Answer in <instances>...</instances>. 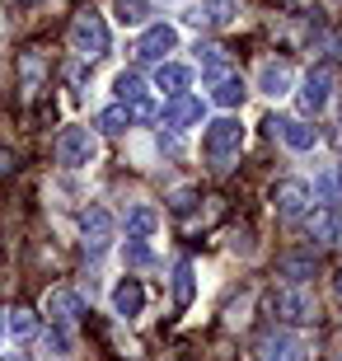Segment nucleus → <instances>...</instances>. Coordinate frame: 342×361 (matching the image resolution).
Segmentation results:
<instances>
[{
	"instance_id": "f257e3e1",
	"label": "nucleus",
	"mask_w": 342,
	"mask_h": 361,
	"mask_svg": "<svg viewBox=\"0 0 342 361\" xmlns=\"http://www.w3.org/2000/svg\"><path fill=\"white\" fill-rule=\"evenodd\" d=\"M71 47H75L85 61H99L108 52V24L94 10H80L75 24H71Z\"/></svg>"
},
{
	"instance_id": "f03ea898",
	"label": "nucleus",
	"mask_w": 342,
	"mask_h": 361,
	"mask_svg": "<svg viewBox=\"0 0 342 361\" xmlns=\"http://www.w3.org/2000/svg\"><path fill=\"white\" fill-rule=\"evenodd\" d=\"M272 314L281 324H314L319 319L314 291H305V286H281V291H272Z\"/></svg>"
},
{
	"instance_id": "7ed1b4c3",
	"label": "nucleus",
	"mask_w": 342,
	"mask_h": 361,
	"mask_svg": "<svg viewBox=\"0 0 342 361\" xmlns=\"http://www.w3.org/2000/svg\"><path fill=\"white\" fill-rule=\"evenodd\" d=\"M239 146H244V122H239V118H221V122H211L207 136H202V150H207V155H211L216 164L230 160V155H239Z\"/></svg>"
},
{
	"instance_id": "20e7f679",
	"label": "nucleus",
	"mask_w": 342,
	"mask_h": 361,
	"mask_svg": "<svg viewBox=\"0 0 342 361\" xmlns=\"http://www.w3.org/2000/svg\"><path fill=\"white\" fill-rule=\"evenodd\" d=\"M56 160L66 164V169H85L94 160V132L90 127H66V132L56 136Z\"/></svg>"
},
{
	"instance_id": "39448f33",
	"label": "nucleus",
	"mask_w": 342,
	"mask_h": 361,
	"mask_svg": "<svg viewBox=\"0 0 342 361\" xmlns=\"http://www.w3.org/2000/svg\"><path fill=\"white\" fill-rule=\"evenodd\" d=\"M47 314H52V329H75L85 319V300L71 286H56V291H47Z\"/></svg>"
},
{
	"instance_id": "423d86ee",
	"label": "nucleus",
	"mask_w": 342,
	"mask_h": 361,
	"mask_svg": "<svg viewBox=\"0 0 342 361\" xmlns=\"http://www.w3.org/2000/svg\"><path fill=\"white\" fill-rule=\"evenodd\" d=\"M329 94H333V75H329V71H310L305 85H300V94H295V104H300L305 118H314V113L329 108Z\"/></svg>"
},
{
	"instance_id": "0eeeda50",
	"label": "nucleus",
	"mask_w": 342,
	"mask_h": 361,
	"mask_svg": "<svg viewBox=\"0 0 342 361\" xmlns=\"http://www.w3.org/2000/svg\"><path fill=\"white\" fill-rule=\"evenodd\" d=\"M80 230H85V249H108L113 244V212L108 207H85L80 212Z\"/></svg>"
},
{
	"instance_id": "6e6552de",
	"label": "nucleus",
	"mask_w": 342,
	"mask_h": 361,
	"mask_svg": "<svg viewBox=\"0 0 342 361\" xmlns=\"http://www.w3.org/2000/svg\"><path fill=\"white\" fill-rule=\"evenodd\" d=\"M173 47H178V28L150 24V28L141 33V42H136V56H141V61H164Z\"/></svg>"
},
{
	"instance_id": "1a4fd4ad",
	"label": "nucleus",
	"mask_w": 342,
	"mask_h": 361,
	"mask_svg": "<svg viewBox=\"0 0 342 361\" xmlns=\"http://www.w3.org/2000/svg\"><path fill=\"white\" fill-rule=\"evenodd\" d=\"M305 202H310V188L300 183V178H281V183L272 188V207L281 221H295V216H305Z\"/></svg>"
},
{
	"instance_id": "9d476101",
	"label": "nucleus",
	"mask_w": 342,
	"mask_h": 361,
	"mask_svg": "<svg viewBox=\"0 0 342 361\" xmlns=\"http://www.w3.org/2000/svg\"><path fill=\"white\" fill-rule=\"evenodd\" d=\"M239 14V0H197V10L188 14V24L193 28H225L235 24Z\"/></svg>"
},
{
	"instance_id": "9b49d317",
	"label": "nucleus",
	"mask_w": 342,
	"mask_h": 361,
	"mask_svg": "<svg viewBox=\"0 0 342 361\" xmlns=\"http://www.w3.org/2000/svg\"><path fill=\"white\" fill-rule=\"evenodd\" d=\"M267 127L281 132V141H286L291 150H314L319 146V127H310V122H300V118H272Z\"/></svg>"
},
{
	"instance_id": "f8f14e48",
	"label": "nucleus",
	"mask_w": 342,
	"mask_h": 361,
	"mask_svg": "<svg viewBox=\"0 0 342 361\" xmlns=\"http://www.w3.org/2000/svg\"><path fill=\"white\" fill-rule=\"evenodd\" d=\"M305 230H310V240H319V244H338V235H342V216L333 212V207H319V212H310Z\"/></svg>"
},
{
	"instance_id": "ddd939ff",
	"label": "nucleus",
	"mask_w": 342,
	"mask_h": 361,
	"mask_svg": "<svg viewBox=\"0 0 342 361\" xmlns=\"http://www.w3.org/2000/svg\"><path fill=\"white\" fill-rule=\"evenodd\" d=\"M164 122H169V127H193V122H202V99L197 94H178V99H169Z\"/></svg>"
},
{
	"instance_id": "4468645a",
	"label": "nucleus",
	"mask_w": 342,
	"mask_h": 361,
	"mask_svg": "<svg viewBox=\"0 0 342 361\" xmlns=\"http://www.w3.org/2000/svg\"><path fill=\"white\" fill-rule=\"evenodd\" d=\"M155 85H159L164 94H169V99H178V94H188V85H193V71L178 66V61H159Z\"/></svg>"
},
{
	"instance_id": "2eb2a0df",
	"label": "nucleus",
	"mask_w": 342,
	"mask_h": 361,
	"mask_svg": "<svg viewBox=\"0 0 342 361\" xmlns=\"http://www.w3.org/2000/svg\"><path fill=\"white\" fill-rule=\"evenodd\" d=\"M113 310H118V314H127V319H132V314H141V310H145V286L136 277L118 281V291H113Z\"/></svg>"
},
{
	"instance_id": "dca6fc26",
	"label": "nucleus",
	"mask_w": 342,
	"mask_h": 361,
	"mask_svg": "<svg viewBox=\"0 0 342 361\" xmlns=\"http://www.w3.org/2000/svg\"><path fill=\"white\" fill-rule=\"evenodd\" d=\"M291 80H295V71H291L286 61H267V66L258 71V90L272 94V99H281V94L291 90Z\"/></svg>"
},
{
	"instance_id": "f3484780",
	"label": "nucleus",
	"mask_w": 342,
	"mask_h": 361,
	"mask_svg": "<svg viewBox=\"0 0 342 361\" xmlns=\"http://www.w3.org/2000/svg\"><path fill=\"white\" fill-rule=\"evenodd\" d=\"M197 66L207 80H221V75H230V56L221 42H207V47H197Z\"/></svg>"
},
{
	"instance_id": "a211bd4d",
	"label": "nucleus",
	"mask_w": 342,
	"mask_h": 361,
	"mask_svg": "<svg viewBox=\"0 0 342 361\" xmlns=\"http://www.w3.org/2000/svg\"><path fill=\"white\" fill-rule=\"evenodd\" d=\"M244 80H239V75H221V80H211V99H216V104L221 108H239L244 104Z\"/></svg>"
},
{
	"instance_id": "6ab92c4d",
	"label": "nucleus",
	"mask_w": 342,
	"mask_h": 361,
	"mask_svg": "<svg viewBox=\"0 0 342 361\" xmlns=\"http://www.w3.org/2000/svg\"><path fill=\"white\" fill-rule=\"evenodd\" d=\"M276 272L300 286L305 277H314V254H281V258H276Z\"/></svg>"
},
{
	"instance_id": "aec40b11",
	"label": "nucleus",
	"mask_w": 342,
	"mask_h": 361,
	"mask_svg": "<svg viewBox=\"0 0 342 361\" xmlns=\"http://www.w3.org/2000/svg\"><path fill=\"white\" fill-rule=\"evenodd\" d=\"M155 230H159L155 207H132V212H127V235H132V240H145V235H155Z\"/></svg>"
},
{
	"instance_id": "412c9836",
	"label": "nucleus",
	"mask_w": 342,
	"mask_h": 361,
	"mask_svg": "<svg viewBox=\"0 0 342 361\" xmlns=\"http://www.w3.org/2000/svg\"><path fill=\"white\" fill-rule=\"evenodd\" d=\"M19 75H24V94H38L42 75H47V61H42L38 52H24V56H19Z\"/></svg>"
},
{
	"instance_id": "4be33fe9",
	"label": "nucleus",
	"mask_w": 342,
	"mask_h": 361,
	"mask_svg": "<svg viewBox=\"0 0 342 361\" xmlns=\"http://www.w3.org/2000/svg\"><path fill=\"white\" fill-rule=\"evenodd\" d=\"M113 90H118V104H145V80L136 75V71H122L118 80H113Z\"/></svg>"
},
{
	"instance_id": "5701e85b",
	"label": "nucleus",
	"mask_w": 342,
	"mask_h": 361,
	"mask_svg": "<svg viewBox=\"0 0 342 361\" xmlns=\"http://www.w3.org/2000/svg\"><path fill=\"white\" fill-rule=\"evenodd\" d=\"M113 14H118L122 28H136L145 24V14H150V0H113Z\"/></svg>"
},
{
	"instance_id": "b1692460",
	"label": "nucleus",
	"mask_w": 342,
	"mask_h": 361,
	"mask_svg": "<svg viewBox=\"0 0 342 361\" xmlns=\"http://www.w3.org/2000/svg\"><path fill=\"white\" fill-rule=\"evenodd\" d=\"M99 127H104L108 136L127 132V127H132V108H127V104H113V108H104V113H99Z\"/></svg>"
},
{
	"instance_id": "393cba45",
	"label": "nucleus",
	"mask_w": 342,
	"mask_h": 361,
	"mask_svg": "<svg viewBox=\"0 0 342 361\" xmlns=\"http://www.w3.org/2000/svg\"><path fill=\"white\" fill-rule=\"evenodd\" d=\"M173 300H178V305L193 300V263H178V268H173Z\"/></svg>"
},
{
	"instance_id": "a878e982",
	"label": "nucleus",
	"mask_w": 342,
	"mask_h": 361,
	"mask_svg": "<svg viewBox=\"0 0 342 361\" xmlns=\"http://www.w3.org/2000/svg\"><path fill=\"white\" fill-rule=\"evenodd\" d=\"M10 334L14 338H33V334H38V319H33L28 310H14V314H10Z\"/></svg>"
},
{
	"instance_id": "bb28decb",
	"label": "nucleus",
	"mask_w": 342,
	"mask_h": 361,
	"mask_svg": "<svg viewBox=\"0 0 342 361\" xmlns=\"http://www.w3.org/2000/svg\"><path fill=\"white\" fill-rule=\"evenodd\" d=\"M122 258H127L132 268H145V263H155V254H150V249H145L141 240H127V249H122Z\"/></svg>"
},
{
	"instance_id": "cd10ccee",
	"label": "nucleus",
	"mask_w": 342,
	"mask_h": 361,
	"mask_svg": "<svg viewBox=\"0 0 342 361\" xmlns=\"http://www.w3.org/2000/svg\"><path fill=\"white\" fill-rule=\"evenodd\" d=\"M193 202H197V192H193V188H178V192L169 197V207L173 212H193Z\"/></svg>"
},
{
	"instance_id": "c85d7f7f",
	"label": "nucleus",
	"mask_w": 342,
	"mask_h": 361,
	"mask_svg": "<svg viewBox=\"0 0 342 361\" xmlns=\"http://www.w3.org/2000/svg\"><path fill=\"white\" fill-rule=\"evenodd\" d=\"M47 348H56V352H71V334H66V329H52V334H47Z\"/></svg>"
},
{
	"instance_id": "c756f323",
	"label": "nucleus",
	"mask_w": 342,
	"mask_h": 361,
	"mask_svg": "<svg viewBox=\"0 0 342 361\" xmlns=\"http://www.w3.org/2000/svg\"><path fill=\"white\" fill-rule=\"evenodd\" d=\"M14 174V150H0V178Z\"/></svg>"
},
{
	"instance_id": "7c9ffc66",
	"label": "nucleus",
	"mask_w": 342,
	"mask_h": 361,
	"mask_svg": "<svg viewBox=\"0 0 342 361\" xmlns=\"http://www.w3.org/2000/svg\"><path fill=\"white\" fill-rule=\"evenodd\" d=\"M319 197H324V202H333V192H338V183H333V178H319Z\"/></svg>"
},
{
	"instance_id": "2f4dec72",
	"label": "nucleus",
	"mask_w": 342,
	"mask_h": 361,
	"mask_svg": "<svg viewBox=\"0 0 342 361\" xmlns=\"http://www.w3.org/2000/svg\"><path fill=\"white\" fill-rule=\"evenodd\" d=\"M0 361H33V357H28V352H5Z\"/></svg>"
},
{
	"instance_id": "473e14b6",
	"label": "nucleus",
	"mask_w": 342,
	"mask_h": 361,
	"mask_svg": "<svg viewBox=\"0 0 342 361\" xmlns=\"http://www.w3.org/2000/svg\"><path fill=\"white\" fill-rule=\"evenodd\" d=\"M14 5H24V10H33V5H42V0H14Z\"/></svg>"
},
{
	"instance_id": "72a5a7b5",
	"label": "nucleus",
	"mask_w": 342,
	"mask_h": 361,
	"mask_svg": "<svg viewBox=\"0 0 342 361\" xmlns=\"http://www.w3.org/2000/svg\"><path fill=\"white\" fill-rule=\"evenodd\" d=\"M338 295H342V272H338Z\"/></svg>"
},
{
	"instance_id": "f704fd0d",
	"label": "nucleus",
	"mask_w": 342,
	"mask_h": 361,
	"mask_svg": "<svg viewBox=\"0 0 342 361\" xmlns=\"http://www.w3.org/2000/svg\"><path fill=\"white\" fill-rule=\"evenodd\" d=\"M338 188H342V169H338Z\"/></svg>"
},
{
	"instance_id": "c9c22d12",
	"label": "nucleus",
	"mask_w": 342,
	"mask_h": 361,
	"mask_svg": "<svg viewBox=\"0 0 342 361\" xmlns=\"http://www.w3.org/2000/svg\"><path fill=\"white\" fill-rule=\"evenodd\" d=\"M286 5H295V0H286Z\"/></svg>"
},
{
	"instance_id": "e433bc0d",
	"label": "nucleus",
	"mask_w": 342,
	"mask_h": 361,
	"mask_svg": "<svg viewBox=\"0 0 342 361\" xmlns=\"http://www.w3.org/2000/svg\"><path fill=\"white\" fill-rule=\"evenodd\" d=\"M0 329H5V324H0Z\"/></svg>"
},
{
	"instance_id": "4c0bfd02",
	"label": "nucleus",
	"mask_w": 342,
	"mask_h": 361,
	"mask_svg": "<svg viewBox=\"0 0 342 361\" xmlns=\"http://www.w3.org/2000/svg\"><path fill=\"white\" fill-rule=\"evenodd\" d=\"M338 361H342V357H338Z\"/></svg>"
}]
</instances>
